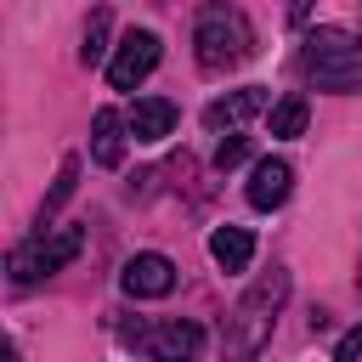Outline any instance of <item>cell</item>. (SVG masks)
<instances>
[{
  "label": "cell",
  "instance_id": "6da1fadb",
  "mask_svg": "<svg viewBox=\"0 0 362 362\" xmlns=\"http://www.w3.org/2000/svg\"><path fill=\"white\" fill-rule=\"evenodd\" d=\"M283 300H288V272L272 266V272L238 300V311L226 317V362H249V356L266 345V334H272Z\"/></svg>",
  "mask_w": 362,
  "mask_h": 362
},
{
  "label": "cell",
  "instance_id": "7a4b0ae2",
  "mask_svg": "<svg viewBox=\"0 0 362 362\" xmlns=\"http://www.w3.org/2000/svg\"><path fill=\"white\" fill-rule=\"evenodd\" d=\"M300 68L317 90H362V40L345 28H311L300 45Z\"/></svg>",
  "mask_w": 362,
  "mask_h": 362
},
{
  "label": "cell",
  "instance_id": "3957f363",
  "mask_svg": "<svg viewBox=\"0 0 362 362\" xmlns=\"http://www.w3.org/2000/svg\"><path fill=\"white\" fill-rule=\"evenodd\" d=\"M192 45H198V68H204V74H226V68L249 62L255 28H249V17H243L238 6H209V11L198 17Z\"/></svg>",
  "mask_w": 362,
  "mask_h": 362
},
{
  "label": "cell",
  "instance_id": "277c9868",
  "mask_svg": "<svg viewBox=\"0 0 362 362\" xmlns=\"http://www.w3.org/2000/svg\"><path fill=\"white\" fill-rule=\"evenodd\" d=\"M79 249H85V232H79V226H51V232H34L28 243H17V249H11V283H40V277L62 272Z\"/></svg>",
  "mask_w": 362,
  "mask_h": 362
},
{
  "label": "cell",
  "instance_id": "5b68a950",
  "mask_svg": "<svg viewBox=\"0 0 362 362\" xmlns=\"http://www.w3.org/2000/svg\"><path fill=\"white\" fill-rule=\"evenodd\" d=\"M136 345H141L153 362H198V356H204V328L187 322V317H170V322L136 328Z\"/></svg>",
  "mask_w": 362,
  "mask_h": 362
},
{
  "label": "cell",
  "instance_id": "8992f818",
  "mask_svg": "<svg viewBox=\"0 0 362 362\" xmlns=\"http://www.w3.org/2000/svg\"><path fill=\"white\" fill-rule=\"evenodd\" d=\"M158 34L153 28H130L124 40H119V51H113V62H107V79H113V90H136L153 68H158Z\"/></svg>",
  "mask_w": 362,
  "mask_h": 362
},
{
  "label": "cell",
  "instance_id": "52a82bcc",
  "mask_svg": "<svg viewBox=\"0 0 362 362\" xmlns=\"http://www.w3.org/2000/svg\"><path fill=\"white\" fill-rule=\"evenodd\" d=\"M119 283H124L130 300H164L175 288V266H170V255H130Z\"/></svg>",
  "mask_w": 362,
  "mask_h": 362
},
{
  "label": "cell",
  "instance_id": "ba28073f",
  "mask_svg": "<svg viewBox=\"0 0 362 362\" xmlns=\"http://www.w3.org/2000/svg\"><path fill=\"white\" fill-rule=\"evenodd\" d=\"M266 107H272L266 85H243V90L209 102V107H204V124H209V130H238L243 119H255V113H266Z\"/></svg>",
  "mask_w": 362,
  "mask_h": 362
},
{
  "label": "cell",
  "instance_id": "9c48e42d",
  "mask_svg": "<svg viewBox=\"0 0 362 362\" xmlns=\"http://www.w3.org/2000/svg\"><path fill=\"white\" fill-rule=\"evenodd\" d=\"M124 136H130V119H124L119 107H102V113L90 119V158H96L102 170H119V164H124Z\"/></svg>",
  "mask_w": 362,
  "mask_h": 362
},
{
  "label": "cell",
  "instance_id": "30bf717a",
  "mask_svg": "<svg viewBox=\"0 0 362 362\" xmlns=\"http://www.w3.org/2000/svg\"><path fill=\"white\" fill-rule=\"evenodd\" d=\"M288 187H294V164L288 158H260L249 170V204L255 209H277L288 198Z\"/></svg>",
  "mask_w": 362,
  "mask_h": 362
},
{
  "label": "cell",
  "instance_id": "8fae6325",
  "mask_svg": "<svg viewBox=\"0 0 362 362\" xmlns=\"http://www.w3.org/2000/svg\"><path fill=\"white\" fill-rule=\"evenodd\" d=\"M124 119H130V136L136 141H164L175 130V102L170 96H136V107Z\"/></svg>",
  "mask_w": 362,
  "mask_h": 362
},
{
  "label": "cell",
  "instance_id": "7c38bea8",
  "mask_svg": "<svg viewBox=\"0 0 362 362\" xmlns=\"http://www.w3.org/2000/svg\"><path fill=\"white\" fill-rule=\"evenodd\" d=\"M209 255H215L221 272H243V266L255 260V232H249V226H221V232L209 238Z\"/></svg>",
  "mask_w": 362,
  "mask_h": 362
},
{
  "label": "cell",
  "instance_id": "4fadbf2b",
  "mask_svg": "<svg viewBox=\"0 0 362 362\" xmlns=\"http://www.w3.org/2000/svg\"><path fill=\"white\" fill-rule=\"evenodd\" d=\"M305 119H311V107H305V96H283L272 113H266V124H272V136H300L305 130Z\"/></svg>",
  "mask_w": 362,
  "mask_h": 362
},
{
  "label": "cell",
  "instance_id": "5bb4252c",
  "mask_svg": "<svg viewBox=\"0 0 362 362\" xmlns=\"http://www.w3.org/2000/svg\"><path fill=\"white\" fill-rule=\"evenodd\" d=\"M74 187H79V158L68 153V158H62V170H57V187H51V198H45V209H40V221H45V215H57V209L74 198Z\"/></svg>",
  "mask_w": 362,
  "mask_h": 362
},
{
  "label": "cell",
  "instance_id": "9a60e30c",
  "mask_svg": "<svg viewBox=\"0 0 362 362\" xmlns=\"http://www.w3.org/2000/svg\"><path fill=\"white\" fill-rule=\"evenodd\" d=\"M102 57H107V11H96V17H90L85 45H79V62H85V68H96ZM107 62H113V57H107Z\"/></svg>",
  "mask_w": 362,
  "mask_h": 362
},
{
  "label": "cell",
  "instance_id": "2e32d148",
  "mask_svg": "<svg viewBox=\"0 0 362 362\" xmlns=\"http://www.w3.org/2000/svg\"><path fill=\"white\" fill-rule=\"evenodd\" d=\"M249 153H255V141H249V136H226V141L215 147V170H238Z\"/></svg>",
  "mask_w": 362,
  "mask_h": 362
},
{
  "label": "cell",
  "instance_id": "e0dca14e",
  "mask_svg": "<svg viewBox=\"0 0 362 362\" xmlns=\"http://www.w3.org/2000/svg\"><path fill=\"white\" fill-rule=\"evenodd\" d=\"M334 362H362V328H351V334L334 345Z\"/></svg>",
  "mask_w": 362,
  "mask_h": 362
},
{
  "label": "cell",
  "instance_id": "ac0fdd59",
  "mask_svg": "<svg viewBox=\"0 0 362 362\" xmlns=\"http://www.w3.org/2000/svg\"><path fill=\"white\" fill-rule=\"evenodd\" d=\"M6 362H17V351H6Z\"/></svg>",
  "mask_w": 362,
  "mask_h": 362
}]
</instances>
